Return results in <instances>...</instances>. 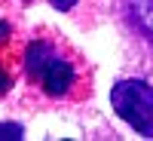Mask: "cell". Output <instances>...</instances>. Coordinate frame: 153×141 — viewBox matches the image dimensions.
<instances>
[{
  "label": "cell",
  "mask_w": 153,
  "mask_h": 141,
  "mask_svg": "<svg viewBox=\"0 0 153 141\" xmlns=\"http://www.w3.org/2000/svg\"><path fill=\"white\" fill-rule=\"evenodd\" d=\"M135 16L141 22V28L153 37V0H135Z\"/></svg>",
  "instance_id": "cell-3"
},
{
  "label": "cell",
  "mask_w": 153,
  "mask_h": 141,
  "mask_svg": "<svg viewBox=\"0 0 153 141\" xmlns=\"http://www.w3.org/2000/svg\"><path fill=\"white\" fill-rule=\"evenodd\" d=\"M49 3H52L55 9H61V12H65V9H71V6L76 3V0H49Z\"/></svg>",
  "instance_id": "cell-6"
},
{
  "label": "cell",
  "mask_w": 153,
  "mask_h": 141,
  "mask_svg": "<svg viewBox=\"0 0 153 141\" xmlns=\"http://www.w3.org/2000/svg\"><path fill=\"white\" fill-rule=\"evenodd\" d=\"M0 138H22V126H0Z\"/></svg>",
  "instance_id": "cell-4"
},
{
  "label": "cell",
  "mask_w": 153,
  "mask_h": 141,
  "mask_svg": "<svg viewBox=\"0 0 153 141\" xmlns=\"http://www.w3.org/2000/svg\"><path fill=\"white\" fill-rule=\"evenodd\" d=\"M110 104L144 138H153V86L144 80H123L110 89Z\"/></svg>",
  "instance_id": "cell-1"
},
{
  "label": "cell",
  "mask_w": 153,
  "mask_h": 141,
  "mask_svg": "<svg viewBox=\"0 0 153 141\" xmlns=\"http://www.w3.org/2000/svg\"><path fill=\"white\" fill-rule=\"evenodd\" d=\"M28 74L34 80H40L49 95H68V89L74 86V68L68 58H61L58 52H52L49 43H31L28 55H25Z\"/></svg>",
  "instance_id": "cell-2"
},
{
  "label": "cell",
  "mask_w": 153,
  "mask_h": 141,
  "mask_svg": "<svg viewBox=\"0 0 153 141\" xmlns=\"http://www.w3.org/2000/svg\"><path fill=\"white\" fill-rule=\"evenodd\" d=\"M6 89H9V71L0 65V92H6Z\"/></svg>",
  "instance_id": "cell-5"
},
{
  "label": "cell",
  "mask_w": 153,
  "mask_h": 141,
  "mask_svg": "<svg viewBox=\"0 0 153 141\" xmlns=\"http://www.w3.org/2000/svg\"><path fill=\"white\" fill-rule=\"evenodd\" d=\"M6 37H9V25L0 22V40H6Z\"/></svg>",
  "instance_id": "cell-7"
}]
</instances>
